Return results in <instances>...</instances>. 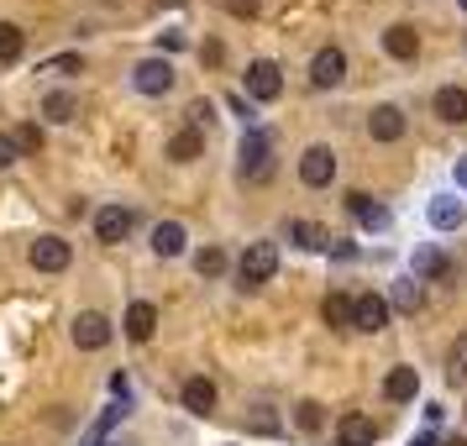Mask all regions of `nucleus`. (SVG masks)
Masks as SVG:
<instances>
[{"label":"nucleus","mask_w":467,"mask_h":446,"mask_svg":"<svg viewBox=\"0 0 467 446\" xmlns=\"http://www.w3.org/2000/svg\"><path fill=\"white\" fill-rule=\"evenodd\" d=\"M274 274H278V247L274 242H247V253L236 257V278H242V289H263Z\"/></svg>","instance_id":"f257e3e1"},{"label":"nucleus","mask_w":467,"mask_h":446,"mask_svg":"<svg viewBox=\"0 0 467 446\" xmlns=\"http://www.w3.org/2000/svg\"><path fill=\"white\" fill-rule=\"evenodd\" d=\"M236 158H242V179L247 184H263L268 173H274V142L263 137V131H242V148H236Z\"/></svg>","instance_id":"f03ea898"},{"label":"nucleus","mask_w":467,"mask_h":446,"mask_svg":"<svg viewBox=\"0 0 467 446\" xmlns=\"http://www.w3.org/2000/svg\"><path fill=\"white\" fill-rule=\"evenodd\" d=\"M299 179H305L310 190H326V184L337 179V152L326 148V142H310V148L299 152Z\"/></svg>","instance_id":"7ed1b4c3"},{"label":"nucleus","mask_w":467,"mask_h":446,"mask_svg":"<svg viewBox=\"0 0 467 446\" xmlns=\"http://www.w3.org/2000/svg\"><path fill=\"white\" fill-rule=\"evenodd\" d=\"M284 95V74H278L274 58H253L247 64V100H257V106H268V100H278Z\"/></svg>","instance_id":"20e7f679"},{"label":"nucleus","mask_w":467,"mask_h":446,"mask_svg":"<svg viewBox=\"0 0 467 446\" xmlns=\"http://www.w3.org/2000/svg\"><path fill=\"white\" fill-rule=\"evenodd\" d=\"M341 79H347V53H341V47H320L316 58H310V85L337 89Z\"/></svg>","instance_id":"39448f33"},{"label":"nucleus","mask_w":467,"mask_h":446,"mask_svg":"<svg viewBox=\"0 0 467 446\" xmlns=\"http://www.w3.org/2000/svg\"><path fill=\"white\" fill-rule=\"evenodd\" d=\"M106 341H110V320L100 316V310H79V316H74V347H79V352H100Z\"/></svg>","instance_id":"423d86ee"},{"label":"nucleus","mask_w":467,"mask_h":446,"mask_svg":"<svg viewBox=\"0 0 467 446\" xmlns=\"http://www.w3.org/2000/svg\"><path fill=\"white\" fill-rule=\"evenodd\" d=\"M131 85L142 89V95H169L173 89V64L169 58H142V64L131 68Z\"/></svg>","instance_id":"0eeeda50"},{"label":"nucleus","mask_w":467,"mask_h":446,"mask_svg":"<svg viewBox=\"0 0 467 446\" xmlns=\"http://www.w3.org/2000/svg\"><path fill=\"white\" fill-rule=\"evenodd\" d=\"M26 257H32L37 274H64L68 268V242L64 236H37V242L26 247Z\"/></svg>","instance_id":"6e6552de"},{"label":"nucleus","mask_w":467,"mask_h":446,"mask_svg":"<svg viewBox=\"0 0 467 446\" xmlns=\"http://www.w3.org/2000/svg\"><path fill=\"white\" fill-rule=\"evenodd\" d=\"M383 53L400 58V64H415V53H420V32H415L410 22H394L389 32H383Z\"/></svg>","instance_id":"1a4fd4ad"},{"label":"nucleus","mask_w":467,"mask_h":446,"mask_svg":"<svg viewBox=\"0 0 467 446\" xmlns=\"http://www.w3.org/2000/svg\"><path fill=\"white\" fill-rule=\"evenodd\" d=\"M389 310H394V305H389L383 295H358L352 331H368V337H373V331H383V326H389Z\"/></svg>","instance_id":"9d476101"},{"label":"nucleus","mask_w":467,"mask_h":446,"mask_svg":"<svg viewBox=\"0 0 467 446\" xmlns=\"http://www.w3.org/2000/svg\"><path fill=\"white\" fill-rule=\"evenodd\" d=\"M368 137H373V142H400L404 137V110L400 106H373V116H368Z\"/></svg>","instance_id":"9b49d317"},{"label":"nucleus","mask_w":467,"mask_h":446,"mask_svg":"<svg viewBox=\"0 0 467 446\" xmlns=\"http://www.w3.org/2000/svg\"><path fill=\"white\" fill-rule=\"evenodd\" d=\"M127 232H131L127 205H100V211H95V236H100V242H127Z\"/></svg>","instance_id":"f8f14e48"},{"label":"nucleus","mask_w":467,"mask_h":446,"mask_svg":"<svg viewBox=\"0 0 467 446\" xmlns=\"http://www.w3.org/2000/svg\"><path fill=\"white\" fill-rule=\"evenodd\" d=\"M373 441H379V425L368 420V415L352 410V415H341L337 420V446H373Z\"/></svg>","instance_id":"ddd939ff"},{"label":"nucleus","mask_w":467,"mask_h":446,"mask_svg":"<svg viewBox=\"0 0 467 446\" xmlns=\"http://www.w3.org/2000/svg\"><path fill=\"white\" fill-rule=\"evenodd\" d=\"M431 106H436V116H441V121L462 127V121H467V89H462V85H441Z\"/></svg>","instance_id":"4468645a"},{"label":"nucleus","mask_w":467,"mask_h":446,"mask_svg":"<svg viewBox=\"0 0 467 446\" xmlns=\"http://www.w3.org/2000/svg\"><path fill=\"white\" fill-rule=\"evenodd\" d=\"M462 221H467V205L457 194H436V200H431V226H436V232H457Z\"/></svg>","instance_id":"2eb2a0df"},{"label":"nucleus","mask_w":467,"mask_h":446,"mask_svg":"<svg viewBox=\"0 0 467 446\" xmlns=\"http://www.w3.org/2000/svg\"><path fill=\"white\" fill-rule=\"evenodd\" d=\"M347 211L358 215V221L368 226V232H383V226H389V211H383V205L373 200V194H362V190L347 194Z\"/></svg>","instance_id":"dca6fc26"},{"label":"nucleus","mask_w":467,"mask_h":446,"mask_svg":"<svg viewBox=\"0 0 467 446\" xmlns=\"http://www.w3.org/2000/svg\"><path fill=\"white\" fill-rule=\"evenodd\" d=\"M179 399H184V410H190V415H211V410H215V383L211 379H184Z\"/></svg>","instance_id":"f3484780"},{"label":"nucleus","mask_w":467,"mask_h":446,"mask_svg":"<svg viewBox=\"0 0 467 446\" xmlns=\"http://www.w3.org/2000/svg\"><path fill=\"white\" fill-rule=\"evenodd\" d=\"M420 394V373L415 368H394L389 379H383V399H394V404H410Z\"/></svg>","instance_id":"a211bd4d"},{"label":"nucleus","mask_w":467,"mask_h":446,"mask_svg":"<svg viewBox=\"0 0 467 446\" xmlns=\"http://www.w3.org/2000/svg\"><path fill=\"white\" fill-rule=\"evenodd\" d=\"M121 326H127V337H131V341H148L152 331H158V305L137 299V305L127 310V320H121Z\"/></svg>","instance_id":"6ab92c4d"},{"label":"nucleus","mask_w":467,"mask_h":446,"mask_svg":"<svg viewBox=\"0 0 467 446\" xmlns=\"http://www.w3.org/2000/svg\"><path fill=\"white\" fill-rule=\"evenodd\" d=\"M184 242H190V236H184L179 221H158V226H152V253L158 257H179L184 253Z\"/></svg>","instance_id":"aec40b11"},{"label":"nucleus","mask_w":467,"mask_h":446,"mask_svg":"<svg viewBox=\"0 0 467 446\" xmlns=\"http://www.w3.org/2000/svg\"><path fill=\"white\" fill-rule=\"evenodd\" d=\"M410 274L420 278H446L451 274V263H446V253H436V247H415V257H410Z\"/></svg>","instance_id":"412c9836"},{"label":"nucleus","mask_w":467,"mask_h":446,"mask_svg":"<svg viewBox=\"0 0 467 446\" xmlns=\"http://www.w3.org/2000/svg\"><path fill=\"white\" fill-rule=\"evenodd\" d=\"M200 152H205V131L184 127V131H173V137H169V158H173V163H194Z\"/></svg>","instance_id":"4be33fe9"},{"label":"nucleus","mask_w":467,"mask_h":446,"mask_svg":"<svg viewBox=\"0 0 467 446\" xmlns=\"http://www.w3.org/2000/svg\"><path fill=\"white\" fill-rule=\"evenodd\" d=\"M289 242L305 247V253H326V247H331L326 226H316V221H289Z\"/></svg>","instance_id":"5701e85b"},{"label":"nucleus","mask_w":467,"mask_h":446,"mask_svg":"<svg viewBox=\"0 0 467 446\" xmlns=\"http://www.w3.org/2000/svg\"><path fill=\"white\" fill-rule=\"evenodd\" d=\"M320 316H326V326H352V316H358V299L341 295V289H331V295H326V305H320Z\"/></svg>","instance_id":"b1692460"},{"label":"nucleus","mask_w":467,"mask_h":446,"mask_svg":"<svg viewBox=\"0 0 467 446\" xmlns=\"http://www.w3.org/2000/svg\"><path fill=\"white\" fill-rule=\"evenodd\" d=\"M389 305H394V310H404V316H415V310H420V278H415V274H404L400 284H394Z\"/></svg>","instance_id":"393cba45"},{"label":"nucleus","mask_w":467,"mask_h":446,"mask_svg":"<svg viewBox=\"0 0 467 446\" xmlns=\"http://www.w3.org/2000/svg\"><path fill=\"white\" fill-rule=\"evenodd\" d=\"M446 383L451 389H467V337H457L451 352H446Z\"/></svg>","instance_id":"a878e982"},{"label":"nucleus","mask_w":467,"mask_h":446,"mask_svg":"<svg viewBox=\"0 0 467 446\" xmlns=\"http://www.w3.org/2000/svg\"><path fill=\"white\" fill-rule=\"evenodd\" d=\"M43 116H47V121H58V127L74 121V95H68V89H53V95L43 100Z\"/></svg>","instance_id":"bb28decb"},{"label":"nucleus","mask_w":467,"mask_h":446,"mask_svg":"<svg viewBox=\"0 0 467 446\" xmlns=\"http://www.w3.org/2000/svg\"><path fill=\"white\" fill-rule=\"evenodd\" d=\"M22 47H26V37H22V26L0 22V64H16V58H22Z\"/></svg>","instance_id":"cd10ccee"},{"label":"nucleus","mask_w":467,"mask_h":446,"mask_svg":"<svg viewBox=\"0 0 467 446\" xmlns=\"http://www.w3.org/2000/svg\"><path fill=\"white\" fill-rule=\"evenodd\" d=\"M194 274L200 278H221L226 274V253H221V247H200V253H194Z\"/></svg>","instance_id":"c85d7f7f"},{"label":"nucleus","mask_w":467,"mask_h":446,"mask_svg":"<svg viewBox=\"0 0 467 446\" xmlns=\"http://www.w3.org/2000/svg\"><path fill=\"white\" fill-rule=\"evenodd\" d=\"M37 74H58V79H64V74H85V58H79V53H58V58H43Z\"/></svg>","instance_id":"c756f323"},{"label":"nucleus","mask_w":467,"mask_h":446,"mask_svg":"<svg viewBox=\"0 0 467 446\" xmlns=\"http://www.w3.org/2000/svg\"><path fill=\"white\" fill-rule=\"evenodd\" d=\"M11 137H16V148H22V158H26V152H43V127H37V121H26V127H16Z\"/></svg>","instance_id":"7c9ffc66"},{"label":"nucleus","mask_w":467,"mask_h":446,"mask_svg":"<svg viewBox=\"0 0 467 446\" xmlns=\"http://www.w3.org/2000/svg\"><path fill=\"white\" fill-rule=\"evenodd\" d=\"M295 425H299V430H320V425H326V415H320V404H316V399H305V404L295 410Z\"/></svg>","instance_id":"2f4dec72"},{"label":"nucleus","mask_w":467,"mask_h":446,"mask_svg":"<svg viewBox=\"0 0 467 446\" xmlns=\"http://www.w3.org/2000/svg\"><path fill=\"white\" fill-rule=\"evenodd\" d=\"M211 121H215V106H211V100H194V106H190V127L205 131Z\"/></svg>","instance_id":"473e14b6"},{"label":"nucleus","mask_w":467,"mask_h":446,"mask_svg":"<svg viewBox=\"0 0 467 446\" xmlns=\"http://www.w3.org/2000/svg\"><path fill=\"white\" fill-rule=\"evenodd\" d=\"M16 158H22V148H16V137H11V131H0V169H11Z\"/></svg>","instance_id":"72a5a7b5"},{"label":"nucleus","mask_w":467,"mask_h":446,"mask_svg":"<svg viewBox=\"0 0 467 446\" xmlns=\"http://www.w3.org/2000/svg\"><path fill=\"white\" fill-rule=\"evenodd\" d=\"M257 5H263V0H226L232 16H257Z\"/></svg>","instance_id":"f704fd0d"},{"label":"nucleus","mask_w":467,"mask_h":446,"mask_svg":"<svg viewBox=\"0 0 467 446\" xmlns=\"http://www.w3.org/2000/svg\"><path fill=\"white\" fill-rule=\"evenodd\" d=\"M226 106H232L236 116H242V121H247V127H253V106H247V95H232V100H226Z\"/></svg>","instance_id":"c9c22d12"},{"label":"nucleus","mask_w":467,"mask_h":446,"mask_svg":"<svg viewBox=\"0 0 467 446\" xmlns=\"http://www.w3.org/2000/svg\"><path fill=\"white\" fill-rule=\"evenodd\" d=\"M110 394H116V399H121V404L131 399V383H127V373H116V379H110Z\"/></svg>","instance_id":"e433bc0d"},{"label":"nucleus","mask_w":467,"mask_h":446,"mask_svg":"<svg viewBox=\"0 0 467 446\" xmlns=\"http://www.w3.org/2000/svg\"><path fill=\"white\" fill-rule=\"evenodd\" d=\"M200 58H205V64H221V58H226V47H221V43H205V47H200Z\"/></svg>","instance_id":"4c0bfd02"},{"label":"nucleus","mask_w":467,"mask_h":446,"mask_svg":"<svg viewBox=\"0 0 467 446\" xmlns=\"http://www.w3.org/2000/svg\"><path fill=\"white\" fill-rule=\"evenodd\" d=\"M158 47H169V53H179V47H184V32H163V37H158Z\"/></svg>","instance_id":"58836bf2"},{"label":"nucleus","mask_w":467,"mask_h":446,"mask_svg":"<svg viewBox=\"0 0 467 446\" xmlns=\"http://www.w3.org/2000/svg\"><path fill=\"white\" fill-rule=\"evenodd\" d=\"M451 179H457V190H467V158H457V169H451Z\"/></svg>","instance_id":"ea45409f"},{"label":"nucleus","mask_w":467,"mask_h":446,"mask_svg":"<svg viewBox=\"0 0 467 446\" xmlns=\"http://www.w3.org/2000/svg\"><path fill=\"white\" fill-rule=\"evenodd\" d=\"M410 446H441V441H436V436H415Z\"/></svg>","instance_id":"a19ab883"},{"label":"nucleus","mask_w":467,"mask_h":446,"mask_svg":"<svg viewBox=\"0 0 467 446\" xmlns=\"http://www.w3.org/2000/svg\"><path fill=\"white\" fill-rule=\"evenodd\" d=\"M441 446H467V441H462V436H451V441H441Z\"/></svg>","instance_id":"79ce46f5"},{"label":"nucleus","mask_w":467,"mask_h":446,"mask_svg":"<svg viewBox=\"0 0 467 446\" xmlns=\"http://www.w3.org/2000/svg\"><path fill=\"white\" fill-rule=\"evenodd\" d=\"M158 5H190V0H158Z\"/></svg>","instance_id":"37998d69"},{"label":"nucleus","mask_w":467,"mask_h":446,"mask_svg":"<svg viewBox=\"0 0 467 446\" xmlns=\"http://www.w3.org/2000/svg\"><path fill=\"white\" fill-rule=\"evenodd\" d=\"M462 11H467V0H462Z\"/></svg>","instance_id":"c03bdc74"}]
</instances>
